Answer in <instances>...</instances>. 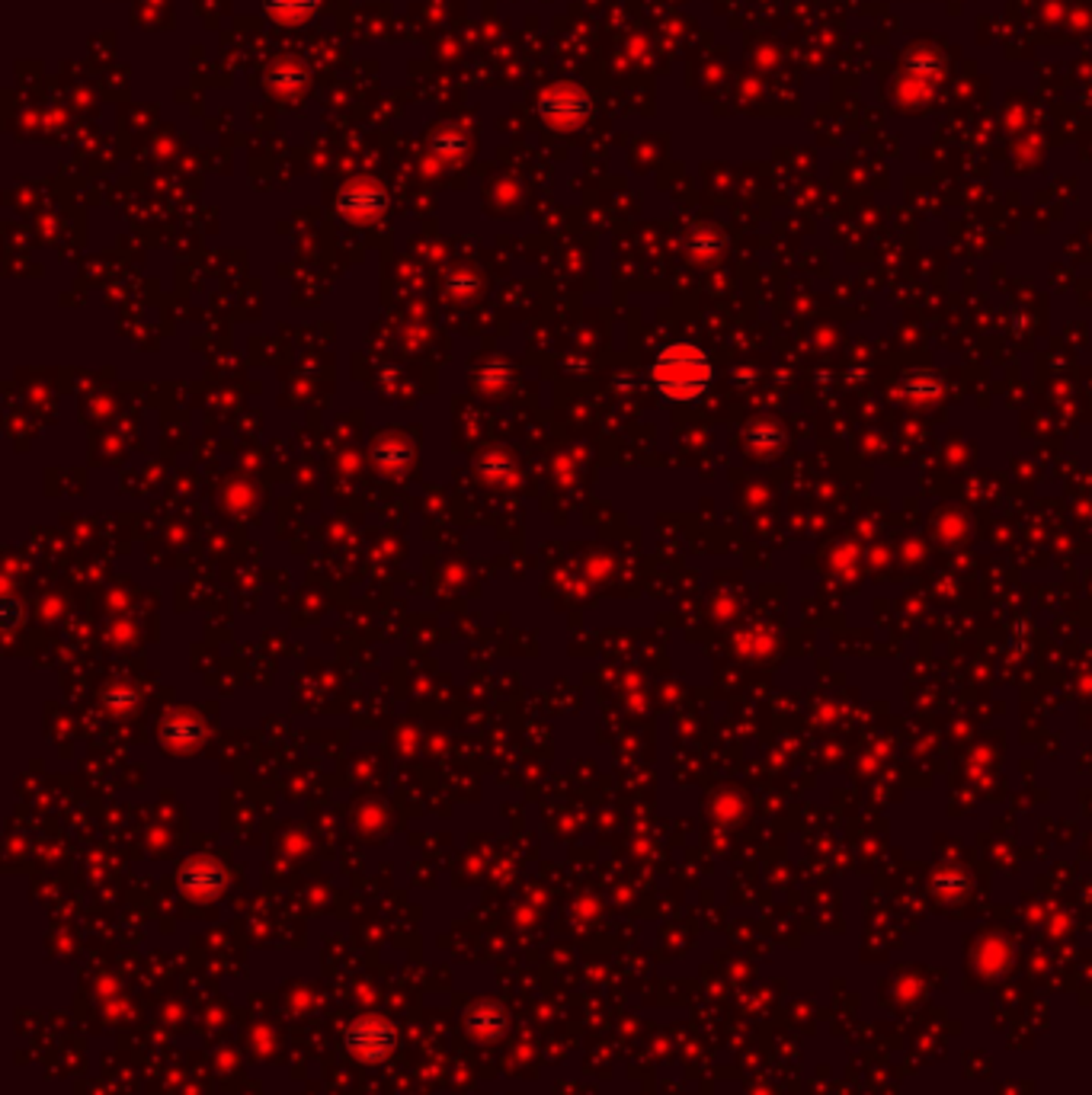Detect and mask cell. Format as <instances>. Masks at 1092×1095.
Wrapping results in <instances>:
<instances>
[{
    "mask_svg": "<svg viewBox=\"0 0 1092 1095\" xmlns=\"http://www.w3.org/2000/svg\"><path fill=\"white\" fill-rule=\"evenodd\" d=\"M321 0H263V10L282 26H301L318 13Z\"/></svg>",
    "mask_w": 1092,
    "mask_h": 1095,
    "instance_id": "cell-6",
    "label": "cell"
},
{
    "mask_svg": "<svg viewBox=\"0 0 1092 1095\" xmlns=\"http://www.w3.org/2000/svg\"><path fill=\"white\" fill-rule=\"evenodd\" d=\"M481 382L487 385V388H500V385H507L510 382V369H503V366H484V372H481Z\"/></svg>",
    "mask_w": 1092,
    "mask_h": 1095,
    "instance_id": "cell-12",
    "label": "cell"
},
{
    "mask_svg": "<svg viewBox=\"0 0 1092 1095\" xmlns=\"http://www.w3.org/2000/svg\"><path fill=\"white\" fill-rule=\"evenodd\" d=\"M164 740L170 746H196L203 740V724L193 717H174L164 724Z\"/></svg>",
    "mask_w": 1092,
    "mask_h": 1095,
    "instance_id": "cell-7",
    "label": "cell"
},
{
    "mask_svg": "<svg viewBox=\"0 0 1092 1095\" xmlns=\"http://www.w3.org/2000/svg\"><path fill=\"white\" fill-rule=\"evenodd\" d=\"M507 471H513V465H510V458L503 455V452H491L487 458H481V474H484L487 481L507 478Z\"/></svg>",
    "mask_w": 1092,
    "mask_h": 1095,
    "instance_id": "cell-10",
    "label": "cell"
},
{
    "mask_svg": "<svg viewBox=\"0 0 1092 1095\" xmlns=\"http://www.w3.org/2000/svg\"><path fill=\"white\" fill-rule=\"evenodd\" d=\"M449 288H452L455 295H471L474 288H478V276H455L449 282Z\"/></svg>",
    "mask_w": 1092,
    "mask_h": 1095,
    "instance_id": "cell-13",
    "label": "cell"
},
{
    "mask_svg": "<svg viewBox=\"0 0 1092 1095\" xmlns=\"http://www.w3.org/2000/svg\"><path fill=\"white\" fill-rule=\"evenodd\" d=\"M654 385L660 388V394L670 400H693L705 391V385L711 382V366L705 353L693 343H673L664 353L657 356V363L651 369Z\"/></svg>",
    "mask_w": 1092,
    "mask_h": 1095,
    "instance_id": "cell-1",
    "label": "cell"
},
{
    "mask_svg": "<svg viewBox=\"0 0 1092 1095\" xmlns=\"http://www.w3.org/2000/svg\"><path fill=\"white\" fill-rule=\"evenodd\" d=\"M347 1047L353 1057L366 1060V1063L382 1060L391 1054V1047H394V1028L388 1025L385 1018H363V1021H356V1025H350Z\"/></svg>",
    "mask_w": 1092,
    "mask_h": 1095,
    "instance_id": "cell-3",
    "label": "cell"
},
{
    "mask_svg": "<svg viewBox=\"0 0 1092 1095\" xmlns=\"http://www.w3.org/2000/svg\"><path fill=\"white\" fill-rule=\"evenodd\" d=\"M376 458L382 461L385 468H400V465H404V461L410 458V452L404 449V445L388 442V445H379V449H376Z\"/></svg>",
    "mask_w": 1092,
    "mask_h": 1095,
    "instance_id": "cell-11",
    "label": "cell"
},
{
    "mask_svg": "<svg viewBox=\"0 0 1092 1095\" xmlns=\"http://www.w3.org/2000/svg\"><path fill=\"white\" fill-rule=\"evenodd\" d=\"M433 154H436V157H445V161H458V157L465 154V138H462V135H455V132L436 135V138H433Z\"/></svg>",
    "mask_w": 1092,
    "mask_h": 1095,
    "instance_id": "cell-9",
    "label": "cell"
},
{
    "mask_svg": "<svg viewBox=\"0 0 1092 1095\" xmlns=\"http://www.w3.org/2000/svg\"><path fill=\"white\" fill-rule=\"evenodd\" d=\"M269 83L276 86L279 93H295V90L305 86V71L295 68V65H282L269 75Z\"/></svg>",
    "mask_w": 1092,
    "mask_h": 1095,
    "instance_id": "cell-8",
    "label": "cell"
},
{
    "mask_svg": "<svg viewBox=\"0 0 1092 1095\" xmlns=\"http://www.w3.org/2000/svg\"><path fill=\"white\" fill-rule=\"evenodd\" d=\"M180 884L190 893H219L225 884V874L215 861H190L180 874Z\"/></svg>",
    "mask_w": 1092,
    "mask_h": 1095,
    "instance_id": "cell-5",
    "label": "cell"
},
{
    "mask_svg": "<svg viewBox=\"0 0 1092 1095\" xmlns=\"http://www.w3.org/2000/svg\"><path fill=\"white\" fill-rule=\"evenodd\" d=\"M385 206H388L385 193L379 190L376 183H366V180L363 183H350L347 190L340 193V199H337L340 215H343V219H350V222H372V219H379V215L385 212Z\"/></svg>",
    "mask_w": 1092,
    "mask_h": 1095,
    "instance_id": "cell-4",
    "label": "cell"
},
{
    "mask_svg": "<svg viewBox=\"0 0 1092 1095\" xmlns=\"http://www.w3.org/2000/svg\"><path fill=\"white\" fill-rule=\"evenodd\" d=\"M593 112V99L573 83H557L539 99V115L554 128H577Z\"/></svg>",
    "mask_w": 1092,
    "mask_h": 1095,
    "instance_id": "cell-2",
    "label": "cell"
}]
</instances>
